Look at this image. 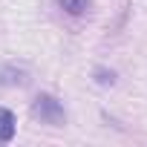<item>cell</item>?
<instances>
[{
    "instance_id": "obj_4",
    "label": "cell",
    "mask_w": 147,
    "mask_h": 147,
    "mask_svg": "<svg viewBox=\"0 0 147 147\" xmlns=\"http://www.w3.org/2000/svg\"><path fill=\"white\" fill-rule=\"evenodd\" d=\"M58 3L66 15H84L90 9V0H58Z\"/></svg>"
},
{
    "instance_id": "obj_5",
    "label": "cell",
    "mask_w": 147,
    "mask_h": 147,
    "mask_svg": "<svg viewBox=\"0 0 147 147\" xmlns=\"http://www.w3.org/2000/svg\"><path fill=\"white\" fill-rule=\"evenodd\" d=\"M92 78H95V84H101V87H113V84H115V72H113V69L98 66V69L92 72Z\"/></svg>"
},
{
    "instance_id": "obj_2",
    "label": "cell",
    "mask_w": 147,
    "mask_h": 147,
    "mask_svg": "<svg viewBox=\"0 0 147 147\" xmlns=\"http://www.w3.org/2000/svg\"><path fill=\"white\" fill-rule=\"evenodd\" d=\"M29 81V72L20 66H0V87H23Z\"/></svg>"
},
{
    "instance_id": "obj_3",
    "label": "cell",
    "mask_w": 147,
    "mask_h": 147,
    "mask_svg": "<svg viewBox=\"0 0 147 147\" xmlns=\"http://www.w3.org/2000/svg\"><path fill=\"white\" fill-rule=\"evenodd\" d=\"M15 130H18V121H15V113L0 107V141H12L15 138Z\"/></svg>"
},
{
    "instance_id": "obj_1",
    "label": "cell",
    "mask_w": 147,
    "mask_h": 147,
    "mask_svg": "<svg viewBox=\"0 0 147 147\" xmlns=\"http://www.w3.org/2000/svg\"><path fill=\"white\" fill-rule=\"evenodd\" d=\"M32 113H35V118H40L43 124H52V127H61V124L66 121L63 104H61L55 95H49V92H40V95L32 101Z\"/></svg>"
}]
</instances>
